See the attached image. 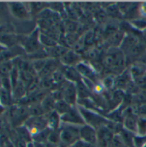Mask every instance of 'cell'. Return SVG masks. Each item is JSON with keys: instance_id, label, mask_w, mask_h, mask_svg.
<instances>
[{"instance_id": "1", "label": "cell", "mask_w": 146, "mask_h": 147, "mask_svg": "<svg viewBox=\"0 0 146 147\" xmlns=\"http://www.w3.org/2000/svg\"><path fill=\"white\" fill-rule=\"evenodd\" d=\"M103 69H107L109 74L118 76L126 69L125 54L120 48H109L102 59Z\"/></svg>"}, {"instance_id": "2", "label": "cell", "mask_w": 146, "mask_h": 147, "mask_svg": "<svg viewBox=\"0 0 146 147\" xmlns=\"http://www.w3.org/2000/svg\"><path fill=\"white\" fill-rule=\"evenodd\" d=\"M80 114L82 115L84 122L86 125H89L95 129L98 130L99 128L102 127H107L111 121L104 117V115L97 114L96 111H92L89 109H87L80 105H77Z\"/></svg>"}, {"instance_id": "3", "label": "cell", "mask_w": 146, "mask_h": 147, "mask_svg": "<svg viewBox=\"0 0 146 147\" xmlns=\"http://www.w3.org/2000/svg\"><path fill=\"white\" fill-rule=\"evenodd\" d=\"M80 127L61 123L59 128L60 142L65 146H71L76 142L80 140Z\"/></svg>"}, {"instance_id": "4", "label": "cell", "mask_w": 146, "mask_h": 147, "mask_svg": "<svg viewBox=\"0 0 146 147\" xmlns=\"http://www.w3.org/2000/svg\"><path fill=\"white\" fill-rule=\"evenodd\" d=\"M8 9L10 15L20 21L28 20L31 16V13L28 6L22 2H9L8 3Z\"/></svg>"}, {"instance_id": "5", "label": "cell", "mask_w": 146, "mask_h": 147, "mask_svg": "<svg viewBox=\"0 0 146 147\" xmlns=\"http://www.w3.org/2000/svg\"><path fill=\"white\" fill-rule=\"evenodd\" d=\"M24 126L28 129L32 137L40 132L48 128L46 115L42 116H30L24 123Z\"/></svg>"}, {"instance_id": "6", "label": "cell", "mask_w": 146, "mask_h": 147, "mask_svg": "<svg viewBox=\"0 0 146 147\" xmlns=\"http://www.w3.org/2000/svg\"><path fill=\"white\" fill-rule=\"evenodd\" d=\"M59 87L63 90V100L72 107L77 106L78 100L77 84L65 80L59 84Z\"/></svg>"}, {"instance_id": "7", "label": "cell", "mask_w": 146, "mask_h": 147, "mask_svg": "<svg viewBox=\"0 0 146 147\" xmlns=\"http://www.w3.org/2000/svg\"><path fill=\"white\" fill-rule=\"evenodd\" d=\"M123 127L132 134L138 133V120L139 116L135 114L133 107H129L124 110L123 113Z\"/></svg>"}, {"instance_id": "8", "label": "cell", "mask_w": 146, "mask_h": 147, "mask_svg": "<svg viewBox=\"0 0 146 147\" xmlns=\"http://www.w3.org/2000/svg\"><path fill=\"white\" fill-rule=\"evenodd\" d=\"M22 47L29 54H33L40 50L41 44L40 41V32L38 29L34 30L30 35L24 38V40H22Z\"/></svg>"}, {"instance_id": "9", "label": "cell", "mask_w": 146, "mask_h": 147, "mask_svg": "<svg viewBox=\"0 0 146 147\" xmlns=\"http://www.w3.org/2000/svg\"><path fill=\"white\" fill-rule=\"evenodd\" d=\"M61 119V123L65 124H69V125H74V126H84L85 122L84 120L80 114L78 109L77 106L72 107L67 113L60 116Z\"/></svg>"}, {"instance_id": "10", "label": "cell", "mask_w": 146, "mask_h": 147, "mask_svg": "<svg viewBox=\"0 0 146 147\" xmlns=\"http://www.w3.org/2000/svg\"><path fill=\"white\" fill-rule=\"evenodd\" d=\"M79 133H80L81 140L95 146L97 145V130L96 129L85 124L84 126L80 127Z\"/></svg>"}, {"instance_id": "11", "label": "cell", "mask_w": 146, "mask_h": 147, "mask_svg": "<svg viewBox=\"0 0 146 147\" xmlns=\"http://www.w3.org/2000/svg\"><path fill=\"white\" fill-rule=\"evenodd\" d=\"M114 134L107 127H102L97 130V145L100 147H111Z\"/></svg>"}, {"instance_id": "12", "label": "cell", "mask_w": 146, "mask_h": 147, "mask_svg": "<svg viewBox=\"0 0 146 147\" xmlns=\"http://www.w3.org/2000/svg\"><path fill=\"white\" fill-rule=\"evenodd\" d=\"M76 68L77 69V71L81 74L83 78L88 79V80L91 81L94 84H97L98 74H97V72L96 71V70L93 67H91L90 65H87L85 63L80 62L76 66Z\"/></svg>"}, {"instance_id": "13", "label": "cell", "mask_w": 146, "mask_h": 147, "mask_svg": "<svg viewBox=\"0 0 146 147\" xmlns=\"http://www.w3.org/2000/svg\"><path fill=\"white\" fill-rule=\"evenodd\" d=\"M62 71L64 73L65 80L74 83V84H78L83 81V77L76 68V66H65L62 65Z\"/></svg>"}, {"instance_id": "14", "label": "cell", "mask_w": 146, "mask_h": 147, "mask_svg": "<svg viewBox=\"0 0 146 147\" xmlns=\"http://www.w3.org/2000/svg\"><path fill=\"white\" fill-rule=\"evenodd\" d=\"M59 60V62L65 66H77L81 62V57L74 50H68Z\"/></svg>"}, {"instance_id": "15", "label": "cell", "mask_w": 146, "mask_h": 147, "mask_svg": "<svg viewBox=\"0 0 146 147\" xmlns=\"http://www.w3.org/2000/svg\"><path fill=\"white\" fill-rule=\"evenodd\" d=\"M140 41V37L135 34H125V37L120 46V49L122 51L124 54L128 53L133 47H134Z\"/></svg>"}, {"instance_id": "16", "label": "cell", "mask_w": 146, "mask_h": 147, "mask_svg": "<svg viewBox=\"0 0 146 147\" xmlns=\"http://www.w3.org/2000/svg\"><path fill=\"white\" fill-rule=\"evenodd\" d=\"M128 70L133 81L146 75V65L141 61H136L133 63L131 65H129Z\"/></svg>"}, {"instance_id": "17", "label": "cell", "mask_w": 146, "mask_h": 147, "mask_svg": "<svg viewBox=\"0 0 146 147\" xmlns=\"http://www.w3.org/2000/svg\"><path fill=\"white\" fill-rule=\"evenodd\" d=\"M46 115V119H47L48 128L51 130H59L61 126L60 115L56 111H53Z\"/></svg>"}, {"instance_id": "18", "label": "cell", "mask_w": 146, "mask_h": 147, "mask_svg": "<svg viewBox=\"0 0 146 147\" xmlns=\"http://www.w3.org/2000/svg\"><path fill=\"white\" fill-rule=\"evenodd\" d=\"M56 100L53 98V96L50 95H46L44 99L41 101L40 104L41 107L45 112V115H48L53 111H55V105H56Z\"/></svg>"}, {"instance_id": "19", "label": "cell", "mask_w": 146, "mask_h": 147, "mask_svg": "<svg viewBox=\"0 0 146 147\" xmlns=\"http://www.w3.org/2000/svg\"><path fill=\"white\" fill-rule=\"evenodd\" d=\"M71 108H72V106H71L69 103H67L65 100L62 99V100L56 102L55 111L61 116V115H65V113H67Z\"/></svg>"}, {"instance_id": "20", "label": "cell", "mask_w": 146, "mask_h": 147, "mask_svg": "<svg viewBox=\"0 0 146 147\" xmlns=\"http://www.w3.org/2000/svg\"><path fill=\"white\" fill-rule=\"evenodd\" d=\"M12 99H13V96H12V92L6 90L4 89H1L0 90V103L3 104V106H9L10 105L12 102Z\"/></svg>"}, {"instance_id": "21", "label": "cell", "mask_w": 146, "mask_h": 147, "mask_svg": "<svg viewBox=\"0 0 146 147\" xmlns=\"http://www.w3.org/2000/svg\"><path fill=\"white\" fill-rule=\"evenodd\" d=\"M40 41L41 46L46 47L45 48H50L57 45V42L53 38H52L51 36H48L47 34L44 33H40Z\"/></svg>"}, {"instance_id": "22", "label": "cell", "mask_w": 146, "mask_h": 147, "mask_svg": "<svg viewBox=\"0 0 146 147\" xmlns=\"http://www.w3.org/2000/svg\"><path fill=\"white\" fill-rule=\"evenodd\" d=\"M138 135L145 136L146 135V116L139 117L138 120Z\"/></svg>"}, {"instance_id": "23", "label": "cell", "mask_w": 146, "mask_h": 147, "mask_svg": "<svg viewBox=\"0 0 146 147\" xmlns=\"http://www.w3.org/2000/svg\"><path fill=\"white\" fill-rule=\"evenodd\" d=\"M13 145H14V147H28V146L27 142H25L24 140H22L19 139L18 137H16V138H15V140H14Z\"/></svg>"}, {"instance_id": "24", "label": "cell", "mask_w": 146, "mask_h": 147, "mask_svg": "<svg viewBox=\"0 0 146 147\" xmlns=\"http://www.w3.org/2000/svg\"><path fill=\"white\" fill-rule=\"evenodd\" d=\"M70 147H96L95 146H92V145H89L86 142H83V140H78L77 142H76L74 145H72Z\"/></svg>"}, {"instance_id": "25", "label": "cell", "mask_w": 146, "mask_h": 147, "mask_svg": "<svg viewBox=\"0 0 146 147\" xmlns=\"http://www.w3.org/2000/svg\"><path fill=\"white\" fill-rule=\"evenodd\" d=\"M5 111H6V107L0 103V116H2L5 113Z\"/></svg>"}, {"instance_id": "26", "label": "cell", "mask_w": 146, "mask_h": 147, "mask_svg": "<svg viewBox=\"0 0 146 147\" xmlns=\"http://www.w3.org/2000/svg\"><path fill=\"white\" fill-rule=\"evenodd\" d=\"M2 89V80H1V78H0V90Z\"/></svg>"}, {"instance_id": "27", "label": "cell", "mask_w": 146, "mask_h": 147, "mask_svg": "<svg viewBox=\"0 0 146 147\" xmlns=\"http://www.w3.org/2000/svg\"><path fill=\"white\" fill-rule=\"evenodd\" d=\"M2 24H3V22H2V20H1V18H0V26H1Z\"/></svg>"}, {"instance_id": "28", "label": "cell", "mask_w": 146, "mask_h": 147, "mask_svg": "<svg viewBox=\"0 0 146 147\" xmlns=\"http://www.w3.org/2000/svg\"><path fill=\"white\" fill-rule=\"evenodd\" d=\"M142 147H146V144H145V146H142Z\"/></svg>"}, {"instance_id": "29", "label": "cell", "mask_w": 146, "mask_h": 147, "mask_svg": "<svg viewBox=\"0 0 146 147\" xmlns=\"http://www.w3.org/2000/svg\"><path fill=\"white\" fill-rule=\"evenodd\" d=\"M0 9H1V6H0Z\"/></svg>"}]
</instances>
